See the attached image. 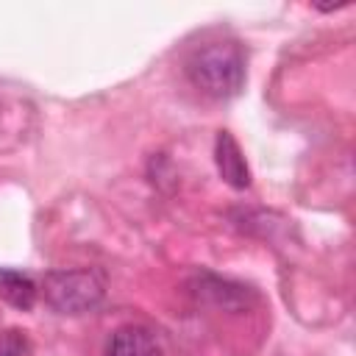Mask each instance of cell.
<instances>
[{
  "mask_svg": "<svg viewBox=\"0 0 356 356\" xmlns=\"http://www.w3.org/2000/svg\"><path fill=\"white\" fill-rule=\"evenodd\" d=\"M231 284L228 281H220V278H214V275H203L200 278V289H197V295H203V298H211L217 306H225V309H236L239 303H242V298H245V286H234V289H228Z\"/></svg>",
  "mask_w": 356,
  "mask_h": 356,
  "instance_id": "obj_6",
  "label": "cell"
},
{
  "mask_svg": "<svg viewBox=\"0 0 356 356\" xmlns=\"http://www.w3.org/2000/svg\"><path fill=\"white\" fill-rule=\"evenodd\" d=\"M214 161H217L220 178L231 189H248L250 186V167L245 161V153H242L239 142L228 131H220L217 139H214Z\"/></svg>",
  "mask_w": 356,
  "mask_h": 356,
  "instance_id": "obj_3",
  "label": "cell"
},
{
  "mask_svg": "<svg viewBox=\"0 0 356 356\" xmlns=\"http://www.w3.org/2000/svg\"><path fill=\"white\" fill-rule=\"evenodd\" d=\"M28 350V342L19 331H3L0 334V356H25Z\"/></svg>",
  "mask_w": 356,
  "mask_h": 356,
  "instance_id": "obj_7",
  "label": "cell"
},
{
  "mask_svg": "<svg viewBox=\"0 0 356 356\" xmlns=\"http://www.w3.org/2000/svg\"><path fill=\"white\" fill-rule=\"evenodd\" d=\"M186 75L203 95L228 100L245 86V56L234 42H211L189 56Z\"/></svg>",
  "mask_w": 356,
  "mask_h": 356,
  "instance_id": "obj_1",
  "label": "cell"
},
{
  "mask_svg": "<svg viewBox=\"0 0 356 356\" xmlns=\"http://www.w3.org/2000/svg\"><path fill=\"white\" fill-rule=\"evenodd\" d=\"M42 295L58 314H83L100 306L106 284L97 270H50L42 281Z\"/></svg>",
  "mask_w": 356,
  "mask_h": 356,
  "instance_id": "obj_2",
  "label": "cell"
},
{
  "mask_svg": "<svg viewBox=\"0 0 356 356\" xmlns=\"http://www.w3.org/2000/svg\"><path fill=\"white\" fill-rule=\"evenodd\" d=\"M106 356H161V345L150 328L122 325L108 337Z\"/></svg>",
  "mask_w": 356,
  "mask_h": 356,
  "instance_id": "obj_4",
  "label": "cell"
},
{
  "mask_svg": "<svg viewBox=\"0 0 356 356\" xmlns=\"http://www.w3.org/2000/svg\"><path fill=\"white\" fill-rule=\"evenodd\" d=\"M36 295H39V289L31 275L11 270V267H0V300H6L8 306H14L19 312H28V309H33Z\"/></svg>",
  "mask_w": 356,
  "mask_h": 356,
  "instance_id": "obj_5",
  "label": "cell"
}]
</instances>
